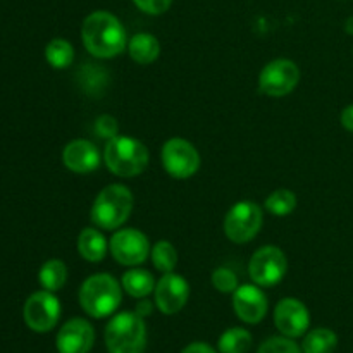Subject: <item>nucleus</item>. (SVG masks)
<instances>
[{
  "label": "nucleus",
  "mask_w": 353,
  "mask_h": 353,
  "mask_svg": "<svg viewBox=\"0 0 353 353\" xmlns=\"http://www.w3.org/2000/svg\"><path fill=\"white\" fill-rule=\"evenodd\" d=\"M155 305L165 316H174L186 305L190 286L185 278L174 272H165L155 285Z\"/></svg>",
  "instance_id": "nucleus-12"
},
{
  "label": "nucleus",
  "mask_w": 353,
  "mask_h": 353,
  "mask_svg": "<svg viewBox=\"0 0 353 353\" xmlns=\"http://www.w3.org/2000/svg\"><path fill=\"white\" fill-rule=\"evenodd\" d=\"M288 271V261L281 248L274 245L262 247L252 255L250 264H248V274L252 281L257 286H274L285 278Z\"/></svg>",
  "instance_id": "nucleus-7"
},
{
  "label": "nucleus",
  "mask_w": 353,
  "mask_h": 353,
  "mask_svg": "<svg viewBox=\"0 0 353 353\" xmlns=\"http://www.w3.org/2000/svg\"><path fill=\"white\" fill-rule=\"evenodd\" d=\"M233 309L238 319L247 324H259L269 309L268 296L257 285H241L233 293Z\"/></svg>",
  "instance_id": "nucleus-15"
},
{
  "label": "nucleus",
  "mask_w": 353,
  "mask_h": 353,
  "mask_svg": "<svg viewBox=\"0 0 353 353\" xmlns=\"http://www.w3.org/2000/svg\"><path fill=\"white\" fill-rule=\"evenodd\" d=\"M161 161L165 172L174 179H188L199 171L200 154L193 143L183 138H171L164 143Z\"/></svg>",
  "instance_id": "nucleus-8"
},
{
  "label": "nucleus",
  "mask_w": 353,
  "mask_h": 353,
  "mask_svg": "<svg viewBox=\"0 0 353 353\" xmlns=\"http://www.w3.org/2000/svg\"><path fill=\"white\" fill-rule=\"evenodd\" d=\"M141 12L150 16H161L171 7L172 0H131Z\"/></svg>",
  "instance_id": "nucleus-30"
},
{
  "label": "nucleus",
  "mask_w": 353,
  "mask_h": 353,
  "mask_svg": "<svg viewBox=\"0 0 353 353\" xmlns=\"http://www.w3.org/2000/svg\"><path fill=\"white\" fill-rule=\"evenodd\" d=\"M24 323L34 333H48L61 317V303L52 292H37L24 303Z\"/></svg>",
  "instance_id": "nucleus-11"
},
{
  "label": "nucleus",
  "mask_w": 353,
  "mask_h": 353,
  "mask_svg": "<svg viewBox=\"0 0 353 353\" xmlns=\"http://www.w3.org/2000/svg\"><path fill=\"white\" fill-rule=\"evenodd\" d=\"M212 285L221 293H234L240 286L236 274L228 268H217L212 272Z\"/></svg>",
  "instance_id": "nucleus-28"
},
{
  "label": "nucleus",
  "mask_w": 353,
  "mask_h": 353,
  "mask_svg": "<svg viewBox=\"0 0 353 353\" xmlns=\"http://www.w3.org/2000/svg\"><path fill=\"white\" fill-rule=\"evenodd\" d=\"M152 262H154L155 269L161 271L162 274L165 272L174 271L176 264H178V252H176L174 245L168 240H161L152 247L150 250Z\"/></svg>",
  "instance_id": "nucleus-24"
},
{
  "label": "nucleus",
  "mask_w": 353,
  "mask_h": 353,
  "mask_svg": "<svg viewBox=\"0 0 353 353\" xmlns=\"http://www.w3.org/2000/svg\"><path fill=\"white\" fill-rule=\"evenodd\" d=\"M274 324L283 336L300 338L310 326L307 307L296 299H283L274 309Z\"/></svg>",
  "instance_id": "nucleus-13"
},
{
  "label": "nucleus",
  "mask_w": 353,
  "mask_h": 353,
  "mask_svg": "<svg viewBox=\"0 0 353 353\" xmlns=\"http://www.w3.org/2000/svg\"><path fill=\"white\" fill-rule=\"evenodd\" d=\"M300 81V69L290 59H276L259 74V90L268 97H286L296 88Z\"/></svg>",
  "instance_id": "nucleus-9"
},
{
  "label": "nucleus",
  "mask_w": 353,
  "mask_h": 353,
  "mask_svg": "<svg viewBox=\"0 0 353 353\" xmlns=\"http://www.w3.org/2000/svg\"><path fill=\"white\" fill-rule=\"evenodd\" d=\"M79 85L88 95H100L107 85L105 71L102 68H93L92 64H86V68L79 71Z\"/></svg>",
  "instance_id": "nucleus-26"
},
{
  "label": "nucleus",
  "mask_w": 353,
  "mask_h": 353,
  "mask_svg": "<svg viewBox=\"0 0 353 353\" xmlns=\"http://www.w3.org/2000/svg\"><path fill=\"white\" fill-rule=\"evenodd\" d=\"M133 210V193L124 185H109L97 195L90 219L100 230H119Z\"/></svg>",
  "instance_id": "nucleus-2"
},
{
  "label": "nucleus",
  "mask_w": 353,
  "mask_h": 353,
  "mask_svg": "<svg viewBox=\"0 0 353 353\" xmlns=\"http://www.w3.org/2000/svg\"><path fill=\"white\" fill-rule=\"evenodd\" d=\"M95 131L100 138H105L109 141L117 137V133H119V124H117L116 117L109 116V114H103V116H100L95 121Z\"/></svg>",
  "instance_id": "nucleus-29"
},
{
  "label": "nucleus",
  "mask_w": 353,
  "mask_h": 353,
  "mask_svg": "<svg viewBox=\"0 0 353 353\" xmlns=\"http://www.w3.org/2000/svg\"><path fill=\"white\" fill-rule=\"evenodd\" d=\"M45 59L54 69H65L74 61V48L64 38H54L45 48Z\"/></svg>",
  "instance_id": "nucleus-23"
},
{
  "label": "nucleus",
  "mask_w": 353,
  "mask_h": 353,
  "mask_svg": "<svg viewBox=\"0 0 353 353\" xmlns=\"http://www.w3.org/2000/svg\"><path fill=\"white\" fill-rule=\"evenodd\" d=\"M38 281L47 292H59L68 281V268L59 259H50L41 265L38 272Z\"/></svg>",
  "instance_id": "nucleus-21"
},
{
  "label": "nucleus",
  "mask_w": 353,
  "mask_h": 353,
  "mask_svg": "<svg viewBox=\"0 0 353 353\" xmlns=\"http://www.w3.org/2000/svg\"><path fill=\"white\" fill-rule=\"evenodd\" d=\"M95 343V330L81 317L68 321L57 333L59 353H88Z\"/></svg>",
  "instance_id": "nucleus-14"
},
{
  "label": "nucleus",
  "mask_w": 353,
  "mask_h": 353,
  "mask_svg": "<svg viewBox=\"0 0 353 353\" xmlns=\"http://www.w3.org/2000/svg\"><path fill=\"white\" fill-rule=\"evenodd\" d=\"M123 290L133 299H147L155 290V279L145 269H130L121 279Z\"/></svg>",
  "instance_id": "nucleus-19"
},
{
  "label": "nucleus",
  "mask_w": 353,
  "mask_h": 353,
  "mask_svg": "<svg viewBox=\"0 0 353 353\" xmlns=\"http://www.w3.org/2000/svg\"><path fill=\"white\" fill-rule=\"evenodd\" d=\"M105 347L109 353H143L147 347V326L137 312H121L105 326Z\"/></svg>",
  "instance_id": "nucleus-4"
},
{
  "label": "nucleus",
  "mask_w": 353,
  "mask_h": 353,
  "mask_svg": "<svg viewBox=\"0 0 353 353\" xmlns=\"http://www.w3.org/2000/svg\"><path fill=\"white\" fill-rule=\"evenodd\" d=\"M81 38L85 48L99 59H112L126 48V30L114 14L95 10L83 21Z\"/></svg>",
  "instance_id": "nucleus-1"
},
{
  "label": "nucleus",
  "mask_w": 353,
  "mask_h": 353,
  "mask_svg": "<svg viewBox=\"0 0 353 353\" xmlns=\"http://www.w3.org/2000/svg\"><path fill=\"white\" fill-rule=\"evenodd\" d=\"M181 353H217V352L214 350V348L210 347V345L200 343V341H196V343L188 345V347H186Z\"/></svg>",
  "instance_id": "nucleus-32"
},
{
  "label": "nucleus",
  "mask_w": 353,
  "mask_h": 353,
  "mask_svg": "<svg viewBox=\"0 0 353 353\" xmlns=\"http://www.w3.org/2000/svg\"><path fill=\"white\" fill-rule=\"evenodd\" d=\"M296 207V195L292 190L279 188L276 192H272L271 195L265 200V209L272 214V216H288L295 210Z\"/></svg>",
  "instance_id": "nucleus-25"
},
{
  "label": "nucleus",
  "mask_w": 353,
  "mask_h": 353,
  "mask_svg": "<svg viewBox=\"0 0 353 353\" xmlns=\"http://www.w3.org/2000/svg\"><path fill=\"white\" fill-rule=\"evenodd\" d=\"M264 217L261 207L252 200H241L224 217V233L233 243H247L261 231Z\"/></svg>",
  "instance_id": "nucleus-6"
},
{
  "label": "nucleus",
  "mask_w": 353,
  "mask_h": 353,
  "mask_svg": "<svg viewBox=\"0 0 353 353\" xmlns=\"http://www.w3.org/2000/svg\"><path fill=\"white\" fill-rule=\"evenodd\" d=\"M152 310H154V307H152V303L148 302V300H140L137 305V309H134V312L138 314L140 317H148L152 314Z\"/></svg>",
  "instance_id": "nucleus-33"
},
{
  "label": "nucleus",
  "mask_w": 353,
  "mask_h": 353,
  "mask_svg": "<svg viewBox=\"0 0 353 353\" xmlns=\"http://www.w3.org/2000/svg\"><path fill=\"white\" fill-rule=\"evenodd\" d=\"M340 119H341V126H343L347 131H350V133H353V103L345 107Z\"/></svg>",
  "instance_id": "nucleus-31"
},
{
  "label": "nucleus",
  "mask_w": 353,
  "mask_h": 353,
  "mask_svg": "<svg viewBox=\"0 0 353 353\" xmlns=\"http://www.w3.org/2000/svg\"><path fill=\"white\" fill-rule=\"evenodd\" d=\"M109 250L117 264L134 268L147 261L152 248L148 238L140 230L126 228V230H119L112 234L109 241Z\"/></svg>",
  "instance_id": "nucleus-10"
},
{
  "label": "nucleus",
  "mask_w": 353,
  "mask_h": 353,
  "mask_svg": "<svg viewBox=\"0 0 353 353\" xmlns=\"http://www.w3.org/2000/svg\"><path fill=\"white\" fill-rule=\"evenodd\" d=\"M338 347V336L327 327H317L305 334L302 343L303 353H333Z\"/></svg>",
  "instance_id": "nucleus-20"
},
{
  "label": "nucleus",
  "mask_w": 353,
  "mask_h": 353,
  "mask_svg": "<svg viewBox=\"0 0 353 353\" xmlns=\"http://www.w3.org/2000/svg\"><path fill=\"white\" fill-rule=\"evenodd\" d=\"M128 50H130L131 59L140 65H148L154 61H157L159 54H161V43L157 38L150 33H137L131 37L130 43H128Z\"/></svg>",
  "instance_id": "nucleus-18"
},
{
  "label": "nucleus",
  "mask_w": 353,
  "mask_h": 353,
  "mask_svg": "<svg viewBox=\"0 0 353 353\" xmlns=\"http://www.w3.org/2000/svg\"><path fill=\"white\" fill-rule=\"evenodd\" d=\"M148 157V148L140 140L119 134L107 141L103 150V162L107 169L119 178L140 176L147 169Z\"/></svg>",
  "instance_id": "nucleus-3"
},
{
  "label": "nucleus",
  "mask_w": 353,
  "mask_h": 353,
  "mask_svg": "<svg viewBox=\"0 0 353 353\" xmlns=\"http://www.w3.org/2000/svg\"><path fill=\"white\" fill-rule=\"evenodd\" d=\"M109 252V243L107 238L103 236L102 231L95 228H86L79 233L78 236V254L85 259L86 262H102Z\"/></svg>",
  "instance_id": "nucleus-17"
},
{
  "label": "nucleus",
  "mask_w": 353,
  "mask_h": 353,
  "mask_svg": "<svg viewBox=\"0 0 353 353\" xmlns=\"http://www.w3.org/2000/svg\"><path fill=\"white\" fill-rule=\"evenodd\" d=\"M62 162L69 171L86 174L99 168L100 154L92 141L72 140L62 150Z\"/></svg>",
  "instance_id": "nucleus-16"
},
{
  "label": "nucleus",
  "mask_w": 353,
  "mask_h": 353,
  "mask_svg": "<svg viewBox=\"0 0 353 353\" xmlns=\"http://www.w3.org/2000/svg\"><path fill=\"white\" fill-rule=\"evenodd\" d=\"M252 334L243 327H230L221 334L217 348L221 353H247L252 348Z\"/></svg>",
  "instance_id": "nucleus-22"
},
{
  "label": "nucleus",
  "mask_w": 353,
  "mask_h": 353,
  "mask_svg": "<svg viewBox=\"0 0 353 353\" xmlns=\"http://www.w3.org/2000/svg\"><path fill=\"white\" fill-rule=\"evenodd\" d=\"M121 285L109 274H93L79 288V305L95 319L109 317L121 305Z\"/></svg>",
  "instance_id": "nucleus-5"
},
{
  "label": "nucleus",
  "mask_w": 353,
  "mask_h": 353,
  "mask_svg": "<svg viewBox=\"0 0 353 353\" xmlns=\"http://www.w3.org/2000/svg\"><path fill=\"white\" fill-rule=\"evenodd\" d=\"M345 31H347L348 34H353V16H350L345 21Z\"/></svg>",
  "instance_id": "nucleus-34"
},
{
  "label": "nucleus",
  "mask_w": 353,
  "mask_h": 353,
  "mask_svg": "<svg viewBox=\"0 0 353 353\" xmlns=\"http://www.w3.org/2000/svg\"><path fill=\"white\" fill-rule=\"evenodd\" d=\"M257 353H302V348L288 336H272L259 347Z\"/></svg>",
  "instance_id": "nucleus-27"
}]
</instances>
